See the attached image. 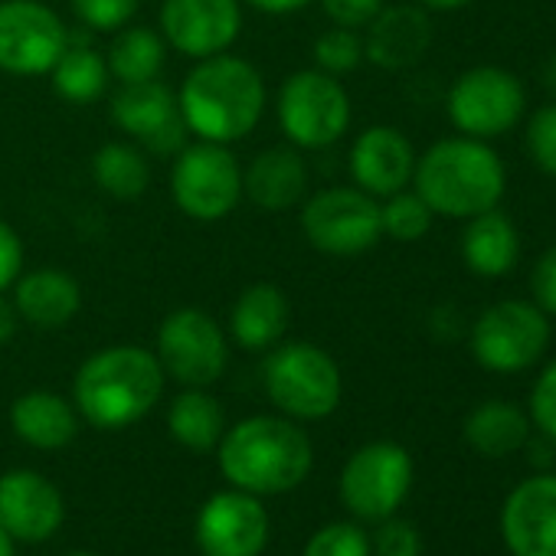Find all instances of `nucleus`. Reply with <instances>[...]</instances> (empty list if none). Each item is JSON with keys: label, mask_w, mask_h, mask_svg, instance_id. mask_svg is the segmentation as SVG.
<instances>
[{"label": "nucleus", "mask_w": 556, "mask_h": 556, "mask_svg": "<svg viewBox=\"0 0 556 556\" xmlns=\"http://www.w3.org/2000/svg\"><path fill=\"white\" fill-rule=\"evenodd\" d=\"M11 289H14V305H17L21 321L43 328V331L66 328L83 308V289L63 268L21 271V278Z\"/></svg>", "instance_id": "nucleus-23"}, {"label": "nucleus", "mask_w": 556, "mask_h": 556, "mask_svg": "<svg viewBox=\"0 0 556 556\" xmlns=\"http://www.w3.org/2000/svg\"><path fill=\"white\" fill-rule=\"evenodd\" d=\"M302 232L325 255H361L383 236L380 203L361 187H328L305 200Z\"/></svg>", "instance_id": "nucleus-8"}, {"label": "nucleus", "mask_w": 556, "mask_h": 556, "mask_svg": "<svg viewBox=\"0 0 556 556\" xmlns=\"http://www.w3.org/2000/svg\"><path fill=\"white\" fill-rule=\"evenodd\" d=\"M167 56V43L151 27H122L115 30V40L109 43V76L118 79V86L151 83L161 76Z\"/></svg>", "instance_id": "nucleus-28"}, {"label": "nucleus", "mask_w": 556, "mask_h": 556, "mask_svg": "<svg viewBox=\"0 0 556 556\" xmlns=\"http://www.w3.org/2000/svg\"><path fill=\"white\" fill-rule=\"evenodd\" d=\"M315 63L328 76L354 73L364 63V40L357 37V30L334 27L315 40Z\"/></svg>", "instance_id": "nucleus-32"}, {"label": "nucleus", "mask_w": 556, "mask_h": 556, "mask_svg": "<svg viewBox=\"0 0 556 556\" xmlns=\"http://www.w3.org/2000/svg\"><path fill=\"white\" fill-rule=\"evenodd\" d=\"M432 210L429 203L419 197V193H393L387 197V203L380 206V226H383V236L396 239V242H416L429 232L432 226Z\"/></svg>", "instance_id": "nucleus-31"}, {"label": "nucleus", "mask_w": 556, "mask_h": 556, "mask_svg": "<svg viewBox=\"0 0 556 556\" xmlns=\"http://www.w3.org/2000/svg\"><path fill=\"white\" fill-rule=\"evenodd\" d=\"M419 553H422L419 530L406 520L387 517L377 533V556H419Z\"/></svg>", "instance_id": "nucleus-38"}, {"label": "nucleus", "mask_w": 556, "mask_h": 556, "mask_svg": "<svg viewBox=\"0 0 556 556\" xmlns=\"http://www.w3.org/2000/svg\"><path fill=\"white\" fill-rule=\"evenodd\" d=\"M321 8L334 27L364 30L383 11V0H321Z\"/></svg>", "instance_id": "nucleus-37"}, {"label": "nucleus", "mask_w": 556, "mask_h": 556, "mask_svg": "<svg viewBox=\"0 0 556 556\" xmlns=\"http://www.w3.org/2000/svg\"><path fill=\"white\" fill-rule=\"evenodd\" d=\"M429 43H432V24L426 11L413 4H400V8H383L367 24L364 56L380 70H406L426 56Z\"/></svg>", "instance_id": "nucleus-21"}, {"label": "nucleus", "mask_w": 556, "mask_h": 556, "mask_svg": "<svg viewBox=\"0 0 556 556\" xmlns=\"http://www.w3.org/2000/svg\"><path fill=\"white\" fill-rule=\"evenodd\" d=\"M17 328H21V315H17V305H14V299H8L4 292H0V344L14 341Z\"/></svg>", "instance_id": "nucleus-42"}, {"label": "nucleus", "mask_w": 556, "mask_h": 556, "mask_svg": "<svg viewBox=\"0 0 556 556\" xmlns=\"http://www.w3.org/2000/svg\"><path fill=\"white\" fill-rule=\"evenodd\" d=\"M413 488V458L396 442H370L341 471V501L361 520H387Z\"/></svg>", "instance_id": "nucleus-12"}, {"label": "nucleus", "mask_w": 556, "mask_h": 556, "mask_svg": "<svg viewBox=\"0 0 556 556\" xmlns=\"http://www.w3.org/2000/svg\"><path fill=\"white\" fill-rule=\"evenodd\" d=\"M219 468L226 481L255 497L299 488L315 462L302 426L278 416H249L219 439Z\"/></svg>", "instance_id": "nucleus-3"}, {"label": "nucleus", "mask_w": 556, "mask_h": 556, "mask_svg": "<svg viewBox=\"0 0 556 556\" xmlns=\"http://www.w3.org/2000/svg\"><path fill=\"white\" fill-rule=\"evenodd\" d=\"M289 325H292V302L271 282H255L242 289L229 308V338L252 354L282 344Z\"/></svg>", "instance_id": "nucleus-22"}, {"label": "nucleus", "mask_w": 556, "mask_h": 556, "mask_svg": "<svg viewBox=\"0 0 556 556\" xmlns=\"http://www.w3.org/2000/svg\"><path fill=\"white\" fill-rule=\"evenodd\" d=\"M112 122L151 154H177L187 144V125L177 105V92L164 83L122 86L112 96Z\"/></svg>", "instance_id": "nucleus-15"}, {"label": "nucleus", "mask_w": 556, "mask_h": 556, "mask_svg": "<svg viewBox=\"0 0 556 556\" xmlns=\"http://www.w3.org/2000/svg\"><path fill=\"white\" fill-rule=\"evenodd\" d=\"M527 109V92L517 76L497 66H478L448 89L452 125L478 141L507 135Z\"/></svg>", "instance_id": "nucleus-11"}, {"label": "nucleus", "mask_w": 556, "mask_h": 556, "mask_svg": "<svg viewBox=\"0 0 556 556\" xmlns=\"http://www.w3.org/2000/svg\"><path fill=\"white\" fill-rule=\"evenodd\" d=\"M527 151L533 157V164L556 177V105L540 109L530 125H527Z\"/></svg>", "instance_id": "nucleus-35"}, {"label": "nucleus", "mask_w": 556, "mask_h": 556, "mask_svg": "<svg viewBox=\"0 0 556 556\" xmlns=\"http://www.w3.org/2000/svg\"><path fill=\"white\" fill-rule=\"evenodd\" d=\"M11 426L27 445L43 448V452H56L76 439L79 413L70 400H63L50 390H34V393H24L14 400Z\"/></svg>", "instance_id": "nucleus-24"}, {"label": "nucleus", "mask_w": 556, "mask_h": 556, "mask_svg": "<svg viewBox=\"0 0 556 556\" xmlns=\"http://www.w3.org/2000/svg\"><path fill=\"white\" fill-rule=\"evenodd\" d=\"M252 11L258 14H268V17H289V14H299L305 8H312L315 0H242Z\"/></svg>", "instance_id": "nucleus-41"}, {"label": "nucleus", "mask_w": 556, "mask_h": 556, "mask_svg": "<svg viewBox=\"0 0 556 556\" xmlns=\"http://www.w3.org/2000/svg\"><path fill=\"white\" fill-rule=\"evenodd\" d=\"M66 43V24L43 0H0V73L50 76Z\"/></svg>", "instance_id": "nucleus-13"}, {"label": "nucleus", "mask_w": 556, "mask_h": 556, "mask_svg": "<svg viewBox=\"0 0 556 556\" xmlns=\"http://www.w3.org/2000/svg\"><path fill=\"white\" fill-rule=\"evenodd\" d=\"M164 393V367L154 351L118 344L92 354L73 380V406L96 429L141 422Z\"/></svg>", "instance_id": "nucleus-2"}, {"label": "nucleus", "mask_w": 556, "mask_h": 556, "mask_svg": "<svg viewBox=\"0 0 556 556\" xmlns=\"http://www.w3.org/2000/svg\"><path fill=\"white\" fill-rule=\"evenodd\" d=\"M413 184L432 213L471 219L497 206L504 193V164L478 138H445L416 157Z\"/></svg>", "instance_id": "nucleus-4"}, {"label": "nucleus", "mask_w": 556, "mask_h": 556, "mask_svg": "<svg viewBox=\"0 0 556 556\" xmlns=\"http://www.w3.org/2000/svg\"><path fill=\"white\" fill-rule=\"evenodd\" d=\"M63 523L60 488L37 471H8L0 478V527L14 540L43 543Z\"/></svg>", "instance_id": "nucleus-18"}, {"label": "nucleus", "mask_w": 556, "mask_h": 556, "mask_svg": "<svg viewBox=\"0 0 556 556\" xmlns=\"http://www.w3.org/2000/svg\"><path fill=\"white\" fill-rule=\"evenodd\" d=\"M83 27L96 34H115L128 27L138 14V0H70Z\"/></svg>", "instance_id": "nucleus-33"}, {"label": "nucleus", "mask_w": 556, "mask_h": 556, "mask_svg": "<svg viewBox=\"0 0 556 556\" xmlns=\"http://www.w3.org/2000/svg\"><path fill=\"white\" fill-rule=\"evenodd\" d=\"M416 170V151L400 128L374 125L357 135L351 148V177L370 197H393L409 187Z\"/></svg>", "instance_id": "nucleus-19"}, {"label": "nucleus", "mask_w": 556, "mask_h": 556, "mask_svg": "<svg viewBox=\"0 0 556 556\" xmlns=\"http://www.w3.org/2000/svg\"><path fill=\"white\" fill-rule=\"evenodd\" d=\"M50 79H53V92L60 99H66L73 105H92L109 89V63L96 47L70 37L63 56L50 70Z\"/></svg>", "instance_id": "nucleus-29"}, {"label": "nucleus", "mask_w": 556, "mask_h": 556, "mask_svg": "<svg viewBox=\"0 0 556 556\" xmlns=\"http://www.w3.org/2000/svg\"><path fill=\"white\" fill-rule=\"evenodd\" d=\"M167 429L177 445L190 452H210L226 432L223 406L206 393V387H184L167 409Z\"/></svg>", "instance_id": "nucleus-27"}, {"label": "nucleus", "mask_w": 556, "mask_h": 556, "mask_svg": "<svg viewBox=\"0 0 556 556\" xmlns=\"http://www.w3.org/2000/svg\"><path fill=\"white\" fill-rule=\"evenodd\" d=\"M278 125L299 151H325L351 128V96L321 70H302L278 89Z\"/></svg>", "instance_id": "nucleus-6"}, {"label": "nucleus", "mask_w": 556, "mask_h": 556, "mask_svg": "<svg viewBox=\"0 0 556 556\" xmlns=\"http://www.w3.org/2000/svg\"><path fill=\"white\" fill-rule=\"evenodd\" d=\"M242 34V0H164L161 37L187 60L229 53Z\"/></svg>", "instance_id": "nucleus-14"}, {"label": "nucleus", "mask_w": 556, "mask_h": 556, "mask_svg": "<svg viewBox=\"0 0 556 556\" xmlns=\"http://www.w3.org/2000/svg\"><path fill=\"white\" fill-rule=\"evenodd\" d=\"M517 252H520L517 229L504 213H497V206L468 219V229L462 236V255L475 275L481 278L507 275L510 265L517 262Z\"/></svg>", "instance_id": "nucleus-25"}, {"label": "nucleus", "mask_w": 556, "mask_h": 556, "mask_svg": "<svg viewBox=\"0 0 556 556\" xmlns=\"http://www.w3.org/2000/svg\"><path fill=\"white\" fill-rule=\"evenodd\" d=\"M308 193V167L299 148H265L242 170V197L265 213H286Z\"/></svg>", "instance_id": "nucleus-20"}, {"label": "nucleus", "mask_w": 556, "mask_h": 556, "mask_svg": "<svg viewBox=\"0 0 556 556\" xmlns=\"http://www.w3.org/2000/svg\"><path fill=\"white\" fill-rule=\"evenodd\" d=\"M530 419L540 426V432L546 439L556 442V364H549L540 380L533 383L530 393Z\"/></svg>", "instance_id": "nucleus-36"}, {"label": "nucleus", "mask_w": 556, "mask_h": 556, "mask_svg": "<svg viewBox=\"0 0 556 556\" xmlns=\"http://www.w3.org/2000/svg\"><path fill=\"white\" fill-rule=\"evenodd\" d=\"M268 400L289 419H325L341 406V370L328 351L308 341L275 344L262 367Z\"/></svg>", "instance_id": "nucleus-5"}, {"label": "nucleus", "mask_w": 556, "mask_h": 556, "mask_svg": "<svg viewBox=\"0 0 556 556\" xmlns=\"http://www.w3.org/2000/svg\"><path fill=\"white\" fill-rule=\"evenodd\" d=\"M530 289H533V302L543 315H556V245H549L540 262L533 265L530 275Z\"/></svg>", "instance_id": "nucleus-39"}, {"label": "nucleus", "mask_w": 556, "mask_h": 556, "mask_svg": "<svg viewBox=\"0 0 556 556\" xmlns=\"http://www.w3.org/2000/svg\"><path fill=\"white\" fill-rule=\"evenodd\" d=\"M549 344V321L530 302H497L471 328V354L491 374L533 367Z\"/></svg>", "instance_id": "nucleus-9"}, {"label": "nucleus", "mask_w": 556, "mask_h": 556, "mask_svg": "<svg viewBox=\"0 0 556 556\" xmlns=\"http://www.w3.org/2000/svg\"><path fill=\"white\" fill-rule=\"evenodd\" d=\"M0 556H14V536L0 527Z\"/></svg>", "instance_id": "nucleus-44"}, {"label": "nucleus", "mask_w": 556, "mask_h": 556, "mask_svg": "<svg viewBox=\"0 0 556 556\" xmlns=\"http://www.w3.org/2000/svg\"><path fill=\"white\" fill-rule=\"evenodd\" d=\"M92 177L102 193L115 200H138L151 187V164L138 144L109 141L92 157Z\"/></svg>", "instance_id": "nucleus-30"}, {"label": "nucleus", "mask_w": 556, "mask_h": 556, "mask_svg": "<svg viewBox=\"0 0 556 556\" xmlns=\"http://www.w3.org/2000/svg\"><path fill=\"white\" fill-rule=\"evenodd\" d=\"M268 540V517L255 494L219 491L197 517V543L203 556H258Z\"/></svg>", "instance_id": "nucleus-16"}, {"label": "nucleus", "mask_w": 556, "mask_h": 556, "mask_svg": "<svg viewBox=\"0 0 556 556\" xmlns=\"http://www.w3.org/2000/svg\"><path fill=\"white\" fill-rule=\"evenodd\" d=\"M157 361L164 377L184 387H210L229 364L226 331L200 308H177L157 328Z\"/></svg>", "instance_id": "nucleus-10"}, {"label": "nucleus", "mask_w": 556, "mask_h": 556, "mask_svg": "<svg viewBox=\"0 0 556 556\" xmlns=\"http://www.w3.org/2000/svg\"><path fill=\"white\" fill-rule=\"evenodd\" d=\"M302 556H370V536L357 523H328L308 540Z\"/></svg>", "instance_id": "nucleus-34"}, {"label": "nucleus", "mask_w": 556, "mask_h": 556, "mask_svg": "<svg viewBox=\"0 0 556 556\" xmlns=\"http://www.w3.org/2000/svg\"><path fill=\"white\" fill-rule=\"evenodd\" d=\"M24 271V242L11 223L0 219V292H8Z\"/></svg>", "instance_id": "nucleus-40"}, {"label": "nucleus", "mask_w": 556, "mask_h": 556, "mask_svg": "<svg viewBox=\"0 0 556 556\" xmlns=\"http://www.w3.org/2000/svg\"><path fill=\"white\" fill-rule=\"evenodd\" d=\"M184 125L197 141L236 144L255 131L265 112L262 73L239 56L219 53L197 60L177 89Z\"/></svg>", "instance_id": "nucleus-1"}, {"label": "nucleus", "mask_w": 556, "mask_h": 556, "mask_svg": "<svg viewBox=\"0 0 556 556\" xmlns=\"http://www.w3.org/2000/svg\"><path fill=\"white\" fill-rule=\"evenodd\" d=\"M501 533L514 556H556V475H533L507 494Z\"/></svg>", "instance_id": "nucleus-17"}, {"label": "nucleus", "mask_w": 556, "mask_h": 556, "mask_svg": "<svg viewBox=\"0 0 556 556\" xmlns=\"http://www.w3.org/2000/svg\"><path fill=\"white\" fill-rule=\"evenodd\" d=\"M465 439L478 455L488 458H504L517 448L527 445L530 439V422L527 416L504 400H488L471 416L465 419Z\"/></svg>", "instance_id": "nucleus-26"}, {"label": "nucleus", "mask_w": 556, "mask_h": 556, "mask_svg": "<svg viewBox=\"0 0 556 556\" xmlns=\"http://www.w3.org/2000/svg\"><path fill=\"white\" fill-rule=\"evenodd\" d=\"M419 4L429 11H458V8L471 4V0H419Z\"/></svg>", "instance_id": "nucleus-43"}, {"label": "nucleus", "mask_w": 556, "mask_h": 556, "mask_svg": "<svg viewBox=\"0 0 556 556\" xmlns=\"http://www.w3.org/2000/svg\"><path fill=\"white\" fill-rule=\"evenodd\" d=\"M70 556H99V553H89V549H79V553H70Z\"/></svg>", "instance_id": "nucleus-45"}, {"label": "nucleus", "mask_w": 556, "mask_h": 556, "mask_svg": "<svg viewBox=\"0 0 556 556\" xmlns=\"http://www.w3.org/2000/svg\"><path fill=\"white\" fill-rule=\"evenodd\" d=\"M170 197L177 210L197 223H219L242 200V167L229 144L193 141L174 154Z\"/></svg>", "instance_id": "nucleus-7"}]
</instances>
